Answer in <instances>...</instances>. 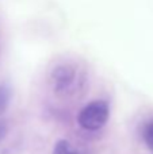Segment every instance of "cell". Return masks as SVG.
<instances>
[{"label": "cell", "mask_w": 153, "mask_h": 154, "mask_svg": "<svg viewBox=\"0 0 153 154\" xmlns=\"http://www.w3.org/2000/svg\"><path fill=\"white\" fill-rule=\"evenodd\" d=\"M108 106L103 100H95L88 103L80 111L77 116L79 125L89 131L102 128L108 119Z\"/></svg>", "instance_id": "cell-1"}, {"label": "cell", "mask_w": 153, "mask_h": 154, "mask_svg": "<svg viewBox=\"0 0 153 154\" xmlns=\"http://www.w3.org/2000/svg\"><path fill=\"white\" fill-rule=\"evenodd\" d=\"M75 80V70L70 66H57L52 73V81H53L54 89L56 91H64L69 87Z\"/></svg>", "instance_id": "cell-2"}, {"label": "cell", "mask_w": 153, "mask_h": 154, "mask_svg": "<svg viewBox=\"0 0 153 154\" xmlns=\"http://www.w3.org/2000/svg\"><path fill=\"white\" fill-rule=\"evenodd\" d=\"M10 99H11L10 88L7 85H0V115L4 114V111L7 109L8 104H10Z\"/></svg>", "instance_id": "cell-3"}, {"label": "cell", "mask_w": 153, "mask_h": 154, "mask_svg": "<svg viewBox=\"0 0 153 154\" xmlns=\"http://www.w3.org/2000/svg\"><path fill=\"white\" fill-rule=\"evenodd\" d=\"M53 154H76L75 150L70 147L69 142L67 141H58L54 146Z\"/></svg>", "instance_id": "cell-4"}, {"label": "cell", "mask_w": 153, "mask_h": 154, "mask_svg": "<svg viewBox=\"0 0 153 154\" xmlns=\"http://www.w3.org/2000/svg\"><path fill=\"white\" fill-rule=\"evenodd\" d=\"M144 141H145L146 146L153 152V122L149 123L144 130Z\"/></svg>", "instance_id": "cell-5"}, {"label": "cell", "mask_w": 153, "mask_h": 154, "mask_svg": "<svg viewBox=\"0 0 153 154\" xmlns=\"http://www.w3.org/2000/svg\"><path fill=\"white\" fill-rule=\"evenodd\" d=\"M5 134H7V127H5L4 122H2V120H0V142L4 139Z\"/></svg>", "instance_id": "cell-6"}]
</instances>
